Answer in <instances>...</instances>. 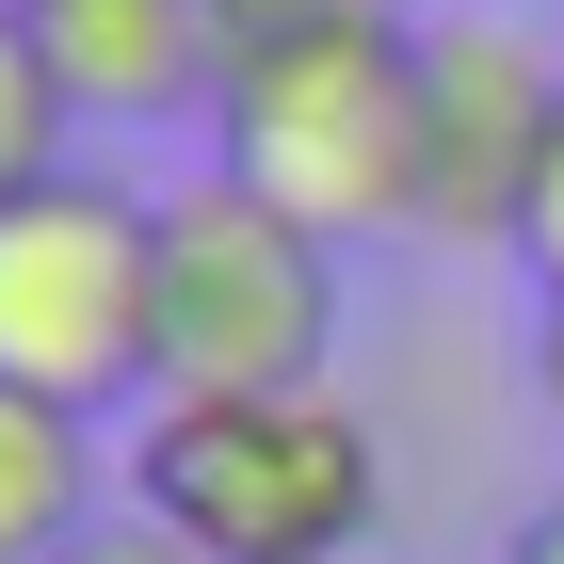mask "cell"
I'll use <instances>...</instances> for the list:
<instances>
[{
    "instance_id": "cell-1",
    "label": "cell",
    "mask_w": 564,
    "mask_h": 564,
    "mask_svg": "<svg viewBox=\"0 0 564 564\" xmlns=\"http://www.w3.org/2000/svg\"><path fill=\"white\" fill-rule=\"evenodd\" d=\"M210 177H242L259 210L323 226V242L420 226V17L339 0V17L242 33L210 97Z\"/></svg>"
},
{
    "instance_id": "cell-2",
    "label": "cell",
    "mask_w": 564,
    "mask_h": 564,
    "mask_svg": "<svg viewBox=\"0 0 564 564\" xmlns=\"http://www.w3.org/2000/svg\"><path fill=\"white\" fill-rule=\"evenodd\" d=\"M130 517H162L194 564H355L388 532V435L339 388L145 403L130 420Z\"/></svg>"
},
{
    "instance_id": "cell-3",
    "label": "cell",
    "mask_w": 564,
    "mask_h": 564,
    "mask_svg": "<svg viewBox=\"0 0 564 564\" xmlns=\"http://www.w3.org/2000/svg\"><path fill=\"white\" fill-rule=\"evenodd\" d=\"M259 388H339V242L194 162L162 194V274H145V403Z\"/></svg>"
},
{
    "instance_id": "cell-4",
    "label": "cell",
    "mask_w": 564,
    "mask_h": 564,
    "mask_svg": "<svg viewBox=\"0 0 564 564\" xmlns=\"http://www.w3.org/2000/svg\"><path fill=\"white\" fill-rule=\"evenodd\" d=\"M145 274H162V194L97 162L0 194V388L65 403V420L145 403Z\"/></svg>"
},
{
    "instance_id": "cell-5",
    "label": "cell",
    "mask_w": 564,
    "mask_h": 564,
    "mask_svg": "<svg viewBox=\"0 0 564 564\" xmlns=\"http://www.w3.org/2000/svg\"><path fill=\"white\" fill-rule=\"evenodd\" d=\"M549 145H564V48L500 0H435L420 17V242L517 259Z\"/></svg>"
},
{
    "instance_id": "cell-6",
    "label": "cell",
    "mask_w": 564,
    "mask_h": 564,
    "mask_svg": "<svg viewBox=\"0 0 564 564\" xmlns=\"http://www.w3.org/2000/svg\"><path fill=\"white\" fill-rule=\"evenodd\" d=\"M82 130H210L226 97V17L210 0H17Z\"/></svg>"
},
{
    "instance_id": "cell-7",
    "label": "cell",
    "mask_w": 564,
    "mask_h": 564,
    "mask_svg": "<svg viewBox=\"0 0 564 564\" xmlns=\"http://www.w3.org/2000/svg\"><path fill=\"white\" fill-rule=\"evenodd\" d=\"M113 500H130V452L113 435L33 403V388H0V564H65Z\"/></svg>"
},
{
    "instance_id": "cell-8",
    "label": "cell",
    "mask_w": 564,
    "mask_h": 564,
    "mask_svg": "<svg viewBox=\"0 0 564 564\" xmlns=\"http://www.w3.org/2000/svg\"><path fill=\"white\" fill-rule=\"evenodd\" d=\"M65 162H82V97L48 82L33 17L0 0V194H33V177H65Z\"/></svg>"
},
{
    "instance_id": "cell-9",
    "label": "cell",
    "mask_w": 564,
    "mask_h": 564,
    "mask_svg": "<svg viewBox=\"0 0 564 564\" xmlns=\"http://www.w3.org/2000/svg\"><path fill=\"white\" fill-rule=\"evenodd\" d=\"M517 274L564 306V145H549V177H532V210H517Z\"/></svg>"
},
{
    "instance_id": "cell-10",
    "label": "cell",
    "mask_w": 564,
    "mask_h": 564,
    "mask_svg": "<svg viewBox=\"0 0 564 564\" xmlns=\"http://www.w3.org/2000/svg\"><path fill=\"white\" fill-rule=\"evenodd\" d=\"M65 564H194V549H177L162 517H130V500H113V517H97V532H82V549H65Z\"/></svg>"
},
{
    "instance_id": "cell-11",
    "label": "cell",
    "mask_w": 564,
    "mask_h": 564,
    "mask_svg": "<svg viewBox=\"0 0 564 564\" xmlns=\"http://www.w3.org/2000/svg\"><path fill=\"white\" fill-rule=\"evenodd\" d=\"M500 564H564V484H549V500H532L517 532H500Z\"/></svg>"
},
{
    "instance_id": "cell-12",
    "label": "cell",
    "mask_w": 564,
    "mask_h": 564,
    "mask_svg": "<svg viewBox=\"0 0 564 564\" xmlns=\"http://www.w3.org/2000/svg\"><path fill=\"white\" fill-rule=\"evenodd\" d=\"M210 17H226V48H242V33H291V17H339V0H210Z\"/></svg>"
},
{
    "instance_id": "cell-13",
    "label": "cell",
    "mask_w": 564,
    "mask_h": 564,
    "mask_svg": "<svg viewBox=\"0 0 564 564\" xmlns=\"http://www.w3.org/2000/svg\"><path fill=\"white\" fill-rule=\"evenodd\" d=\"M532 371H549V420H564V306H549V355H532Z\"/></svg>"
}]
</instances>
